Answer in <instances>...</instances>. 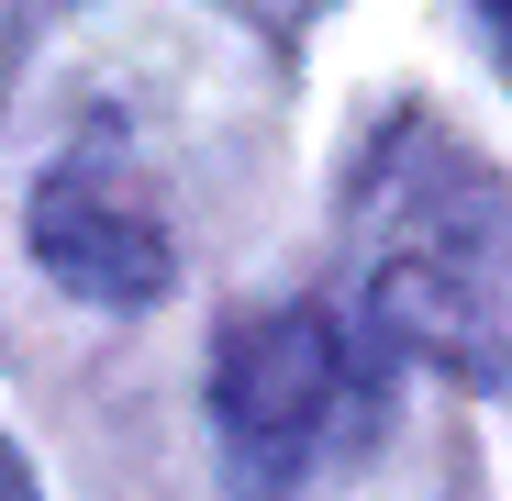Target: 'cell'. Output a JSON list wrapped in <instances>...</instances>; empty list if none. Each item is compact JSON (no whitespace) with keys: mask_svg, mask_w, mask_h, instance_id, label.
I'll list each match as a JSON object with an SVG mask.
<instances>
[{"mask_svg":"<svg viewBox=\"0 0 512 501\" xmlns=\"http://www.w3.org/2000/svg\"><path fill=\"white\" fill-rule=\"evenodd\" d=\"M212 412H223V446H234L245 490H301L312 468H334L346 446H368V424H379V368H368V346H357V323L323 312V301L245 312V323L223 334Z\"/></svg>","mask_w":512,"mask_h":501,"instance_id":"6da1fadb","label":"cell"},{"mask_svg":"<svg viewBox=\"0 0 512 501\" xmlns=\"http://www.w3.org/2000/svg\"><path fill=\"white\" fill-rule=\"evenodd\" d=\"M34 257L90 301H156L167 290V223L112 145H78L34 190Z\"/></svg>","mask_w":512,"mask_h":501,"instance_id":"7a4b0ae2","label":"cell"},{"mask_svg":"<svg viewBox=\"0 0 512 501\" xmlns=\"http://www.w3.org/2000/svg\"><path fill=\"white\" fill-rule=\"evenodd\" d=\"M479 23H490V45H501V67H512V0H479Z\"/></svg>","mask_w":512,"mask_h":501,"instance_id":"3957f363","label":"cell"},{"mask_svg":"<svg viewBox=\"0 0 512 501\" xmlns=\"http://www.w3.org/2000/svg\"><path fill=\"white\" fill-rule=\"evenodd\" d=\"M0 501H34V479H23V457L0 446Z\"/></svg>","mask_w":512,"mask_h":501,"instance_id":"277c9868","label":"cell"}]
</instances>
